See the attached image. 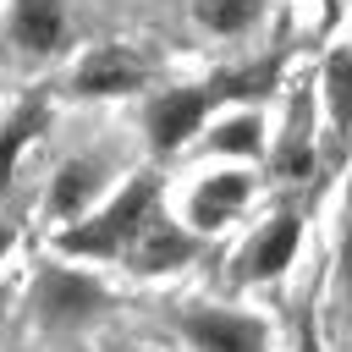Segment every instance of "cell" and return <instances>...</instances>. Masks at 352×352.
I'll return each instance as SVG.
<instances>
[{"label":"cell","mask_w":352,"mask_h":352,"mask_svg":"<svg viewBox=\"0 0 352 352\" xmlns=\"http://www.w3.org/2000/svg\"><path fill=\"white\" fill-rule=\"evenodd\" d=\"M104 182H110V160H104V154H72V160L55 165V176H50V187H44V209L72 226V220H82V214L99 204Z\"/></svg>","instance_id":"7"},{"label":"cell","mask_w":352,"mask_h":352,"mask_svg":"<svg viewBox=\"0 0 352 352\" xmlns=\"http://www.w3.org/2000/svg\"><path fill=\"white\" fill-rule=\"evenodd\" d=\"M258 11H264V0H198V22L214 33H242V28H253Z\"/></svg>","instance_id":"14"},{"label":"cell","mask_w":352,"mask_h":352,"mask_svg":"<svg viewBox=\"0 0 352 352\" xmlns=\"http://www.w3.org/2000/svg\"><path fill=\"white\" fill-rule=\"evenodd\" d=\"M11 242H16V231H11V220H6V214H0V258H6V253H11Z\"/></svg>","instance_id":"16"},{"label":"cell","mask_w":352,"mask_h":352,"mask_svg":"<svg viewBox=\"0 0 352 352\" xmlns=\"http://www.w3.org/2000/svg\"><path fill=\"white\" fill-rule=\"evenodd\" d=\"M72 44V6L66 0H6L0 11V50L16 66H44Z\"/></svg>","instance_id":"3"},{"label":"cell","mask_w":352,"mask_h":352,"mask_svg":"<svg viewBox=\"0 0 352 352\" xmlns=\"http://www.w3.org/2000/svg\"><path fill=\"white\" fill-rule=\"evenodd\" d=\"M253 198V176L248 170H204L187 192V226L198 236L220 231L231 214H242V204Z\"/></svg>","instance_id":"8"},{"label":"cell","mask_w":352,"mask_h":352,"mask_svg":"<svg viewBox=\"0 0 352 352\" xmlns=\"http://www.w3.org/2000/svg\"><path fill=\"white\" fill-rule=\"evenodd\" d=\"M154 204H160V182H154V176H132V182L116 187L104 204H94L82 220H72L55 242H60V253H72V258H116V264H121V253L132 248V236H138V226L148 220Z\"/></svg>","instance_id":"2"},{"label":"cell","mask_w":352,"mask_h":352,"mask_svg":"<svg viewBox=\"0 0 352 352\" xmlns=\"http://www.w3.org/2000/svg\"><path fill=\"white\" fill-rule=\"evenodd\" d=\"M297 352H319V346H314V336H308V330H302V336H297Z\"/></svg>","instance_id":"17"},{"label":"cell","mask_w":352,"mask_h":352,"mask_svg":"<svg viewBox=\"0 0 352 352\" xmlns=\"http://www.w3.org/2000/svg\"><path fill=\"white\" fill-rule=\"evenodd\" d=\"M270 77H275V66H253V72L214 77V82H182V88H160V94L148 99V110H143V138H148L160 154H176V148H187V143H192V138L209 126V116H214L220 104L258 94Z\"/></svg>","instance_id":"1"},{"label":"cell","mask_w":352,"mask_h":352,"mask_svg":"<svg viewBox=\"0 0 352 352\" xmlns=\"http://www.w3.org/2000/svg\"><path fill=\"white\" fill-rule=\"evenodd\" d=\"M192 253H198V231H192V226H176V220L154 204L148 220L138 226L132 248L121 253V264L138 270V275H165V270H182Z\"/></svg>","instance_id":"6"},{"label":"cell","mask_w":352,"mask_h":352,"mask_svg":"<svg viewBox=\"0 0 352 352\" xmlns=\"http://www.w3.org/2000/svg\"><path fill=\"white\" fill-rule=\"evenodd\" d=\"M99 308H104V286L88 280V275H77V270H50L38 280V319L55 324V330L88 324Z\"/></svg>","instance_id":"9"},{"label":"cell","mask_w":352,"mask_h":352,"mask_svg":"<svg viewBox=\"0 0 352 352\" xmlns=\"http://www.w3.org/2000/svg\"><path fill=\"white\" fill-rule=\"evenodd\" d=\"M324 99H330L336 132H352V44L330 55V66H324Z\"/></svg>","instance_id":"13"},{"label":"cell","mask_w":352,"mask_h":352,"mask_svg":"<svg viewBox=\"0 0 352 352\" xmlns=\"http://www.w3.org/2000/svg\"><path fill=\"white\" fill-rule=\"evenodd\" d=\"M138 88H148V60L126 44H99L72 66V94L82 99H121Z\"/></svg>","instance_id":"5"},{"label":"cell","mask_w":352,"mask_h":352,"mask_svg":"<svg viewBox=\"0 0 352 352\" xmlns=\"http://www.w3.org/2000/svg\"><path fill=\"white\" fill-rule=\"evenodd\" d=\"M44 121H50V99H44V94H28L16 110H6V121H0V187H6L11 170L22 165V154H28V143L44 132Z\"/></svg>","instance_id":"11"},{"label":"cell","mask_w":352,"mask_h":352,"mask_svg":"<svg viewBox=\"0 0 352 352\" xmlns=\"http://www.w3.org/2000/svg\"><path fill=\"white\" fill-rule=\"evenodd\" d=\"M297 236H302V220L297 214H275L270 226H258V236L248 242V264H242V275H253V280H270V275H280L292 258H297Z\"/></svg>","instance_id":"10"},{"label":"cell","mask_w":352,"mask_h":352,"mask_svg":"<svg viewBox=\"0 0 352 352\" xmlns=\"http://www.w3.org/2000/svg\"><path fill=\"white\" fill-rule=\"evenodd\" d=\"M341 292L352 302V220H346V236H341Z\"/></svg>","instance_id":"15"},{"label":"cell","mask_w":352,"mask_h":352,"mask_svg":"<svg viewBox=\"0 0 352 352\" xmlns=\"http://www.w3.org/2000/svg\"><path fill=\"white\" fill-rule=\"evenodd\" d=\"M176 330L192 352H270L264 324L242 308H187L176 314Z\"/></svg>","instance_id":"4"},{"label":"cell","mask_w":352,"mask_h":352,"mask_svg":"<svg viewBox=\"0 0 352 352\" xmlns=\"http://www.w3.org/2000/svg\"><path fill=\"white\" fill-rule=\"evenodd\" d=\"M204 148L209 154H231V160H253L264 148V121L253 110H231L204 132Z\"/></svg>","instance_id":"12"}]
</instances>
